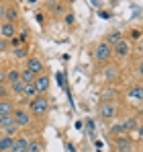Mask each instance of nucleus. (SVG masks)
I'll return each instance as SVG.
<instances>
[{"mask_svg":"<svg viewBox=\"0 0 143 152\" xmlns=\"http://www.w3.org/2000/svg\"><path fill=\"white\" fill-rule=\"evenodd\" d=\"M45 2H47L49 6H53V4H57V2H59V0H45Z\"/></svg>","mask_w":143,"mask_h":152,"instance_id":"nucleus-35","label":"nucleus"},{"mask_svg":"<svg viewBox=\"0 0 143 152\" xmlns=\"http://www.w3.org/2000/svg\"><path fill=\"white\" fill-rule=\"evenodd\" d=\"M41 150H43V146H41V142H39V140H31V142H29L27 152H41Z\"/></svg>","mask_w":143,"mask_h":152,"instance_id":"nucleus-22","label":"nucleus"},{"mask_svg":"<svg viewBox=\"0 0 143 152\" xmlns=\"http://www.w3.org/2000/svg\"><path fill=\"white\" fill-rule=\"evenodd\" d=\"M135 70H137V76H141V78H143V60L137 62V68H135Z\"/></svg>","mask_w":143,"mask_h":152,"instance_id":"nucleus-27","label":"nucleus"},{"mask_svg":"<svg viewBox=\"0 0 143 152\" xmlns=\"http://www.w3.org/2000/svg\"><path fill=\"white\" fill-rule=\"evenodd\" d=\"M29 111L33 117H45L49 111V99L45 95H37L35 99H31L29 103Z\"/></svg>","mask_w":143,"mask_h":152,"instance_id":"nucleus-1","label":"nucleus"},{"mask_svg":"<svg viewBox=\"0 0 143 152\" xmlns=\"http://www.w3.org/2000/svg\"><path fill=\"white\" fill-rule=\"evenodd\" d=\"M35 78H37V74H33L31 70H21V80H23L25 84H31V82H35Z\"/></svg>","mask_w":143,"mask_h":152,"instance_id":"nucleus-20","label":"nucleus"},{"mask_svg":"<svg viewBox=\"0 0 143 152\" xmlns=\"http://www.w3.org/2000/svg\"><path fill=\"white\" fill-rule=\"evenodd\" d=\"M8 86H10V93H12V95H21V97H23V93H25V86H27V84H25L23 80H17V82L8 84Z\"/></svg>","mask_w":143,"mask_h":152,"instance_id":"nucleus-15","label":"nucleus"},{"mask_svg":"<svg viewBox=\"0 0 143 152\" xmlns=\"http://www.w3.org/2000/svg\"><path fill=\"white\" fill-rule=\"evenodd\" d=\"M12 142H14V138H10V136H2V138H0V152H10Z\"/></svg>","mask_w":143,"mask_h":152,"instance_id":"nucleus-14","label":"nucleus"},{"mask_svg":"<svg viewBox=\"0 0 143 152\" xmlns=\"http://www.w3.org/2000/svg\"><path fill=\"white\" fill-rule=\"evenodd\" d=\"M0 62H2V53H0Z\"/></svg>","mask_w":143,"mask_h":152,"instance_id":"nucleus-38","label":"nucleus"},{"mask_svg":"<svg viewBox=\"0 0 143 152\" xmlns=\"http://www.w3.org/2000/svg\"><path fill=\"white\" fill-rule=\"evenodd\" d=\"M33 84H35V88H37V93H39V95H45V93L49 91L51 78H49V76L43 72V74H39L37 78H35V82H33Z\"/></svg>","mask_w":143,"mask_h":152,"instance_id":"nucleus-7","label":"nucleus"},{"mask_svg":"<svg viewBox=\"0 0 143 152\" xmlns=\"http://www.w3.org/2000/svg\"><path fill=\"white\" fill-rule=\"evenodd\" d=\"M27 2H29V4H37L39 0H27Z\"/></svg>","mask_w":143,"mask_h":152,"instance_id":"nucleus-36","label":"nucleus"},{"mask_svg":"<svg viewBox=\"0 0 143 152\" xmlns=\"http://www.w3.org/2000/svg\"><path fill=\"white\" fill-rule=\"evenodd\" d=\"M27 148H29V140H27L25 136H17L14 142H12L10 152H27Z\"/></svg>","mask_w":143,"mask_h":152,"instance_id":"nucleus-12","label":"nucleus"},{"mask_svg":"<svg viewBox=\"0 0 143 152\" xmlns=\"http://www.w3.org/2000/svg\"><path fill=\"white\" fill-rule=\"evenodd\" d=\"M12 119H14V126H19L21 129H23V127L31 126L33 115H31V111H27V109H23V107H17L14 113H12Z\"/></svg>","mask_w":143,"mask_h":152,"instance_id":"nucleus-3","label":"nucleus"},{"mask_svg":"<svg viewBox=\"0 0 143 152\" xmlns=\"http://www.w3.org/2000/svg\"><path fill=\"white\" fill-rule=\"evenodd\" d=\"M137 48H139V51L143 53V35H141V39H139V43H137Z\"/></svg>","mask_w":143,"mask_h":152,"instance_id":"nucleus-33","label":"nucleus"},{"mask_svg":"<svg viewBox=\"0 0 143 152\" xmlns=\"http://www.w3.org/2000/svg\"><path fill=\"white\" fill-rule=\"evenodd\" d=\"M19 8L14 6V4H4V21L6 23H14L17 25V21H19Z\"/></svg>","mask_w":143,"mask_h":152,"instance_id":"nucleus-10","label":"nucleus"},{"mask_svg":"<svg viewBox=\"0 0 143 152\" xmlns=\"http://www.w3.org/2000/svg\"><path fill=\"white\" fill-rule=\"evenodd\" d=\"M100 17H102V19H108V17H110V12H104V10H100Z\"/></svg>","mask_w":143,"mask_h":152,"instance_id":"nucleus-34","label":"nucleus"},{"mask_svg":"<svg viewBox=\"0 0 143 152\" xmlns=\"http://www.w3.org/2000/svg\"><path fill=\"white\" fill-rule=\"evenodd\" d=\"M17 105L12 99H0V115H12Z\"/></svg>","mask_w":143,"mask_h":152,"instance_id":"nucleus-11","label":"nucleus"},{"mask_svg":"<svg viewBox=\"0 0 143 152\" xmlns=\"http://www.w3.org/2000/svg\"><path fill=\"white\" fill-rule=\"evenodd\" d=\"M125 134H127V127H125V124H123V121L110 127V136H115V138H119V136H125Z\"/></svg>","mask_w":143,"mask_h":152,"instance_id":"nucleus-19","label":"nucleus"},{"mask_svg":"<svg viewBox=\"0 0 143 152\" xmlns=\"http://www.w3.org/2000/svg\"><path fill=\"white\" fill-rule=\"evenodd\" d=\"M8 45H10V43H8L6 39H0V53H2V51H6V48H8Z\"/></svg>","mask_w":143,"mask_h":152,"instance_id":"nucleus-29","label":"nucleus"},{"mask_svg":"<svg viewBox=\"0 0 143 152\" xmlns=\"http://www.w3.org/2000/svg\"><path fill=\"white\" fill-rule=\"evenodd\" d=\"M8 95H10V86L4 88V84H2L0 86V99H8Z\"/></svg>","mask_w":143,"mask_h":152,"instance_id":"nucleus-26","label":"nucleus"},{"mask_svg":"<svg viewBox=\"0 0 143 152\" xmlns=\"http://www.w3.org/2000/svg\"><path fill=\"white\" fill-rule=\"evenodd\" d=\"M127 95H129V99H133V101L143 103V84H135V86H131V88L127 91Z\"/></svg>","mask_w":143,"mask_h":152,"instance_id":"nucleus-13","label":"nucleus"},{"mask_svg":"<svg viewBox=\"0 0 143 152\" xmlns=\"http://www.w3.org/2000/svg\"><path fill=\"white\" fill-rule=\"evenodd\" d=\"M139 134H141V136H143V127H139Z\"/></svg>","mask_w":143,"mask_h":152,"instance_id":"nucleus-37","label":"nucleus"},{"mask_svg":"<svg viewBox=\"0 0 143 152\" xmlns=\"http://www.w3.org/2000/svg\"><path fill=\"white\" fill-rule=\"evenodd\" d=\"M98 115H100V119H104V121L115 119V117H117V105L113 101H104L100 105V109H98Z\"/></svg>","mask_w":143,"mask_h":152,"instance_id":"nucleus-4","label":"nucleus"},{"mask_svg":"<svg viewBox=\"0 0 143 152\" xmlns=\"http://www.w3.org/2000/svg\"><path fill=\"white\" fill-rule=\"evenodd\" d=\"M4 21V4H0V23Z\"/></svg>","mask_w":143,"mask_h":152,"instance_id":"nucleus-32","label":"nucleus"},{"mask_svg":"<svg viewBox=\"0 0 143 152\" xmlns=\"http://www.w3.org/2000/svg\"><path fill=\"white\" fill-rule=\"evenodd\" d=\"M113 76H117V68H108V72H106V78H113Z\"/></svg>","mask_w":143,"mask_h":152,"instance_id":"nucleus-31","label":"nucleus"},{"mask_svg":"<svg viewBox=\"0 0 143 152\" xmlns=\"http://www.w3.org/2000/svg\"><path fill=\"white\" fill-rule=\"evenodd\" d=\"M121 39H125V37H123V33H121V31H113V33H108V37H106L104 41H106V43H110V45H117Z\"/></svg>","mask_w":143,"mask_h":152,"instance_id":"nucleus-17","label":"nucleus"},{"mask_svg":"<svg viewBox=\"0 0 143 152\" xmlns=\"http://www.w3.org/2000/svg\"><path fill=\"white\" fill-rule=\"evenodd\" d=\"M12 56H14V58H19V60L29 58V56H27V48H25V45H21V48H14V50H12Z\"/></svg>","mask_w":143,"mask_h":152,"instance_id":"nucleus-23","label":"nucleus"},{"mask_svg":"<svg viewBox=\"0 0 143 152\" xmlns=\"http://www.w3.org/2000/svg\"><path fill=\"white\" fill-rule=\"evenodd\" d=\"M14 126V119H12V115H0V127L2 129H8V127Z\"/></svg>","mask_w":143,"mask_h":152,"instance_id":"nucleus-21","label":"nucleus"},{"mask_svg":"<svg viewBox=\"0 0 143 152\" xmlns=\"http://www.w3.org/2000/svg\"><path fill=\"white\" fill-rule=\"evenodd\" d=\"M110 58H113V45H110V43H106V41L96 43L94 60L98 62V64H106V62H110Z\"/></svg>","mask_w":143,"mask_h":152,"instance_id":"nucleus-2","label":"nucleus"},{"mask_svg":"<svg viewBox=\"0 0 143 152\" xmlns=\"http://www.w3.org/2000/svg\"><path fill=\"white\" fill-rule=\"evenodd\" d=\"M19 129H21L19 126H12V127H8V129H4V132H6L4 136H10V138H17V134H19Z\"/></svg>","mask_w":143,"mask_h":152,"instance_id":"nucleus-25","label":"nucleus"},{"mask_svg":"<svg viewBox=\"0 0 143 152\" xmlns=\"http://www.w3.org/2000/svg\"><path fill=\"white\" fill-rule=\"evenodd\" d=\"M115 152H133V140L119 136L115 138Z\"/></svg>","mask_w":143,"mask_h":152,"instance_id":"nucleus-8","label":"nucleus"},{"mask_svg":"<svg viewBox=\"0 0 143 152\" xmlns=\"http://www.w3.org/2000/svg\"><path fill=\"white\" fill-rule=\"evenodd\" d=\"M12 37H17V25H14V23H6V21H2V23H0V39L10 41Z\"/></svg>","mask_w":143,"mask_h":152,"instance_id":"nucleus-6","label":"nucleus"},{"mask_svg":"<svg viewBox=\"0 0 143 152\" xmlns=\"http://www.w3.org/2000/svg\"><path fill=\"white\" fill-rule=\"evenodd\" d=\"M37 95H39V93H37V88H35V84H33V82L25 86V93H23V97H25V99H29V101H31V99H35Z\"/></svg>","mask_w":143,"mask_h":152,"instance_id":"nucleus-18","label":"nucleus"},{"mask_svg":"<svg viewBox=\"0 0 143 152\" xmlns=\"http://www.w3.org/2000/svg\"><path fill=\"white\" fill-rule=\"evenodd\" d=\"M6 84V70H0V86Z\"/></svg>","mask_w":143,"mask_h":152,"instance_id":"nucleus-30","label":"nucleus"},{"mask_svg":"<svg viewBox=\"0 0 143 152\" xmlns=\"http://www.w3.org/2000/svg\"><path fill=\"white\" fill-rule=\"evenodd\" d=\"M123 124H125V127H127V132H131V129L137 127V117H127Z\"/></svg>","mask_w":143,"mask_h":152,"instance_id":"nucleus-24","label":"nucleus"},{"mask_svg":"<svg viewBox=\"0 0 143 152\" xmlns=\"http://www.w3.org/2000/svg\"><path fill=\"white\" fill-rule=\"evenodd\" d=\"M64 21H66V25H74V12H68Z\"/></svg>","mask_w":143,"mask_h":152,"instance_id":"nucleus-28","label":"nucleus"},{"mask_svg":"<svg viewBox=\"0 0 143 152\" xmlns=\"http://www.w3.org/2000/svg\"><path fill=\"white\" fill-rule=\"evenodd\" d=\"M17 80H21V70H19V68H10V70L6 72V82L12 84V82H17Z\"/></svg>","mask_w":143,"mask_h":152,"instance_id":"nucleus-16","label":"nucleus"},{"mask_svg":"<svg viewBox=\"0 0 143 152\" xmlns=\"http://www.w3.org/2000/svg\"><path fill=\"white\" fill-rule=\"evenodd\" d=\"M27 70H31L33 74H43L45 72V64L39 60V56H31V58H27V66H25Z\"/></svg>","mask_w":143,"mask_h":152,"instance_id":"nucleus-5","label":"nucleus"},{"mask_svg":"<svg viewBox=\"0 0 143 152\" xmlns=\"http://www.w3.org/2000/svg\"><path fill=\"white\" fill-rule=\"evenodd\" d=\"M129 53H131V45L127 39H121L117 45H113V56H117V58H127Z\"/></svg>","mask_w":143,"mask_h":152,"instance_id":"nucleus-9","label":"nucleus"}]
</instances>
